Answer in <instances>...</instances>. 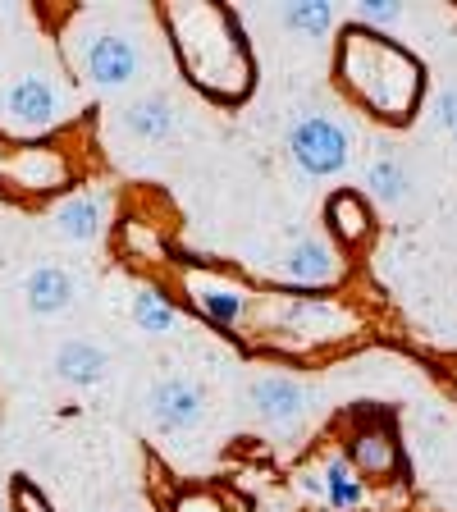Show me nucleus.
Returning a JSON list of instances; mask_svg holds the SVG:
<instances>
[{
  "label": "nucleus",
  "instance_id": "nucleus-1",
  "mask_svg": "<svg viewBox=\"0 0 457 512\" xmlns=\"http://www.w3.org/2000/svg\"><path fill=\"white\" fill-rule=\"evenodd\" d=\"M339 83L371 115L403 124V119H412L426 78H421V64L403 46L384 42V37H375L366 28H348L339 46Z\"/></svg>",
  "mask_w": 457,
  "mask_h": 512
},
{
  "label": "nucleus",
  "instance_id": "nucleus-2",
  "mask_svg": "<svg viewBox=\"0 0 457 512\" xmlns=\"http://www.w3.org/2000/svg\"><path fill=\"white\" fill-rule=\"evenodd\" d=\"M179 37V55L188 64V74L197 87L215 96H243L252 87V64L243 51V32H238L234 14L215 10V5H183V10L165 14Z\"/></svg>",
  "mask_w": 457,
  "mask_h": 512
},
{
  "label": "nucleus",
  "instance_id": "nucleus-3",
  "mask_svg": "<svg viewBox=\"0 0 457 512\" xmlns=\"http://www.w3.org/2000/svg\"><path fill=\"white\" fill-rule=\"evenodd\" d=\"M0 119L10 133L32 138V133H51L64 119V87L55 83L42 69H28V74H14L0 92Z\"/></svg>",
  "mask_w": 457,
  "mask_h": 512
},
{
  "label": "nucleus",
  "instance_id": "nucleus-4",
  "mask_svg": "<svg viewBox=\"0 0 457 512\" xmlns=\"http://www.w3.org/2000/svg\"><path fill=\"white\" fill-rule=\"evenodd\" d=\"M74 64L92 87H128L142 74V46L119 28H87L74 37Z\"/></svg>",
  "mask_w": 457,
  "mask_h": 512
},
{
  "label": "nucleus",
  "instance_id": "nucleus-5",
  "mask_svg": "<svg viewBox=\"0 0 457 512\" xmlns=\"http://www.w3.org/2000/svg\"><path fill=\"white\" fill-rule=\"evenodd\" d=\"M288 156L302 174L311 179H339L352 160V138L348 128L330 115H302L288 128Z\"/></svg>",
  "mask_w": 457,
  "mask_h": 512
},
{
  "label": "nucleus",
  "instance_id": "nucleus-6",
  "mask_svg": "<svg viewBox=\"0 0 457 512\" xmlns=\"http://www.w3.org/2000/svg\"><path fill=\"white\" fill-rule=\"evenodd\" d=\"M252 412L266 421L275 435H293L302 426V416L311 412V389L298 380V375H284V371H270L252 384Z\"/></svg>",
  "mask_w": 457,
  "mask_h": 512
},
{
  "label": "nucleus",
  "instance_id": "nucleus-7",
  "mask_svg": "<svg viewBox=\"0 0 457 512\" xmlns=\"http://www.w3.org/2000/svg\"><path fill=\"white\" fill-rule=\"evenodd\" d=\"M147 416L160 435H188V430H197L206 416L202 384H192L188 375H165V380H156L147 394Z\"/></svg>",
  "mask_w": 457,
  "mask_h": 512
},
{
  "label": "nucleus",
  "instance_id": "nucleus-8",
  "mask_svg": "<svg viewBox=\"0 0 457 512\" xmlns=\"http://www.w3.org/2000/svg\"><path fill=\"white\" fill-rule=\"evenodd\" d=\"M284 279L298 288H330L343 279V261L325 238H298V243L288 247L284 256Z\"/></svg>",
  "mask_w": 457,
  "mask_h": 512
},
{
  "label": "nucleus",
  "instance_id": "nucleus-9",
  "mask_svg": "<svg viewBox=\"0 0 457 512\" xmlns=\"http://www.w3.org/2000/svg\"><path fill=\"white\" fill-rule=\"evenodd\" d=\"M106 192H74L51 206V229L69 243H96L106 234Z\"/></svg>",
  "mask_w": 457,
  "mask_h": 512
},
{
  "label": "nucleus",
  "instance_id": "nucleus-10",
  "mask_svg": "<svg viewBox=\"0 0 457 512\" xmlns=\"http://www.w3.org/2000/svg\"><path fill=\"white\" fill-rule=\"evenodd\" d=\"M23 307H28L32 316H42V320L64 316V311L74 307V275H69L64 266H55V261L32 266L28 279H23Z\"/></svg>",
  "mask_w": 457,
  "mask_h": 512
},
{
  "label": "nucleus",
  "instance_id": "nucleus-11",
  "mask_svg": "<svg viewBox=\"0 0 457 512\" xmlns=\"http://www.w3.org/2000/svg\"><path fill=\"white\" fill-rule=\"evenodd\" d=\"M51 366H55V375H60L69 389H92V384H101L106 380V348L101 343H92V339H64L60 348H55V357H51Z\"/></svg>",
  "mask_w": 457,
  "mask_h": 512
},
{
  "label": "nucleus",
  "instance_id": "nucleus-12",
  "mask_svg": "<svg viewBox=\"0 0 457 512\" xmlns=\"http://www.w3.org/2000/svg\"><path fill=\"white\" fill-rule=\"evenodd\" d=\"M119 128H124L128 138L147 142V147H160V142L174 138V128H179V115L165 96H142L133 106L119 110Z\"/></svg>",
  "mask_w": 457,
  "mask_h": 512
},
{
  "label": "nucleus",
  "instance_id": "nucleus-13",
  "mask_svg": "<svg viewBox=\"0 0 457 512\" xmlns=\"http://www.w3.org/2000/svg\"><path fill=\"white\" fill-rule=\"evenodd\" d=\"M188 293H192V302H197V311H206L215 325H238V320L247 316V293L238 284L188 275Z\"/></svg>",
  "mask_w": 457,
  "mask_h": 512
},
{
  "label": "nucleus",
  "instance_id": "nucleus-14",
  "mask_svg": "<svg viewBox=\"0 0 457 512\" xmlns=\"http://www.w3.org/2000/svg\"><path fill=\"white\" fill-rule=\"evenodd\" d=\"M14 183H19L23 192H51V188H60L64 179H69V170H64V160L55 156V151H46V147H28V151H19V160H14L10 170Z\"/></svg>",
  "mask_w": 457,
  "mask_h": 512
},
{
  "label": "nucleus",
  "instance_id": "nucleus-15",
  "mask_svg": "<svg viewBox=\"0 0 457 512\" xmlns=\"http://www.w3.org/2000/svg\"><path fill=\"white\" fill-rule=\"evenodd\" d=\"M325 220H330L334 238H339V243H348V247L366 243V238H371V224H375L371 211H366V197H362V192H348V188L330 197Z\"/></svg>",
  "mask_w": 457,
  "mask_h": 512
},
{
  "label": "nucleus",
  "instance_id": "nucleus-16",
  "mask_svg": "<svg viewBox=\"0 0 457 512\" xmlns=\"http://www.w3.org/2000/svg\"><path fill=\"white\" fill-rule=\"evenodd\" d=\"M325 503L334 512H362L366 508V480L348 462V453H334L325 462Z\"/></svg>",
  "mask_w": 457,
  "mask_h": 512
},
{
  "label": "nucleus",
  "instance_id": "nucleus-17",
  "mask_svg": "<svg viewBox=\"0 0 457 512\" xmlns=\"http://www.w3.org/2000/svg\"><path fill=\"white\" fill-rule=\"evenodd\" d=\"M352 467L362 471V476H394L398 471V444L394 435H384V430H366V435L352 439Z\"/></svg>",
  "mask_w": 457,
  "mask_h": 512
},
{
  "label": "nucleus",
  "instance_id": "nucleus-18",
  "mask_svg": "<svg viewBox=\"0 0 457 512\" xmlns=\"http://www.w3.org/2000/svg\"><path fill=\"white\" fill-rule=\"evenodd\" d=\"M133 325H138L142 334H151V339H160V334H174L179 330V307H174L160 288H138L133 293Z\"/></svg>",
  "mask_w": 457,
  "mask_h": 512
},
{
  "label": "nucleus",
  "instance_id": "nucleus-19",
  "mask_svg": "<svg viewBox=\"0 0 457 512\" xmlns=\"http://www.w3.org/2000/svg\"><path fill=\"white\" fill-rule=\"evenodd\" d=\"M334 5L330 0H293V5H279L275 10V23L288 32H298V37H325L334 28Z\"/></svg>",
  "mask_w": 457,
  "mask_h": 512
},
{
  "label": "nucleus",
  "instance_id": "nucleus-20",
  "mask_svg": "<svg viewBox=\"0 0 457 512\" xmlns=\"http://www.w3.org/2000/svg\"><path fill=\"white\" fill-rule=\"evenodd\" d=\"M366 188H371L384 206H398V202H407V192H412V174H407V165L398 156H375L371 170H366Z\"/></svg>",
  "mask_w": 457,
  "mask_h": 512
},
{
  "label": "nucleus",
  "instance_id": "nucleus-21",
  "mask_svg": "<svg viewBox=\"0 0 457 512\" xmlns=\"http://www.w3.org/2000/svg\"><path fill=\"white\" fill-rule=\"evenodd\" d=\"M357 23H366V28H398L403 23V5H394V0H362L357 5Z\"/></svg>",
  "mask_w": 457,
  "mask_h": 512
},
{
  "label": "nucleus",
  "instance_id": "nucleus-22",
  "mask_svg": "<svg viewBox=\"0 0 457 512\" xmlns=\"http://www.w3.org/2000/svg\"><path fill=\"white\" fill-rule=\"evenodd\" d=\"M10 499H14V512H51V503H46V494L37 490V485H32L28 476H19V480H14Z\"/></svg>",
  "mask_w": 457,
  "mask_h": 512
},
{
  "label": "nucleus",
  "instance_id": "nucleus-23",
  "mask_svg": "<svg viewBox=\"0 0 457 512\" xmlns=\"http://www.w3.org/2000/svg\"><path fill=\"white\" fill-rule=\"evenodd\" d=\"M435 124L457 133V87H444V92L435 96Z\"/></svg>",
  "mask_w": 457,
  "mask_h": 512
},
{
  "label": "nucleus",
  "instance_id": "nucleus-24",
  "mask_svg": "<svg viewBox=\"0 0 457 512\" xmlns=\"http://www.w3.org/2000/svg\"><path fill=\"white\" fill-rule=\"evenodd\" d=\"M174 512H224V503L206 490H188L179 503H174Z\"/></svg>",
  "mask_w": 457,
  "mask_h": 512
},
{
  "label": "nucleus",
  "instance_id": "nucleus-25",
  "mask_svg": "<svg viewBox=\"0 0 457 512\" xmlns=\"http://www.w3.org/2000/svg\"><path fill=\"white\" fill-rule=\"evenodd\" d=\"M298 490L311 494V499H325V471H302V476H298Z\"/></svg>",
  "mask_w": 457,
  "mask_h": 512
},
{
  "label": "nucleus",
  "instance_id": "nucleus-26",
  "mask_svg": "<svg viewBox=\"0 0 457 512\" xmlns=\"http://www.w3.org/2000/svg\"><path fill=\"white\" fill-rule=\"evenodd\" d=\"M0 174H5V160H0Z\"/></svg>",
  "mask_w": 457,
  "mask_h": 512
},
{
  "label": "nucleus",
  "instance_id": "nucleus-27",
  "mask_svg": "<svg viewBox=\"0 0 457 512\" xmlns=\"http://www.w3.org/2000/svg\"><path fill=\"white\" fill-rule=\"evenodd\" d=\"M0 512H5V499H0Z\"/></svg>",
  "mask_w": 457,
  "mask_h": 512
}]
</instances>
